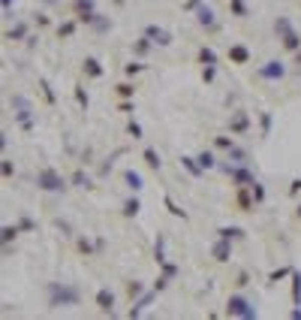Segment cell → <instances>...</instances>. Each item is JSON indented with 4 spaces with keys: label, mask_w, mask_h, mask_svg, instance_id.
<instances>
[{
    "label": "cell",
    "mask_w": 301,
    "mask_h": 320,
    "mask_svg": "<svg viewBox=\"0 0 301 320\" xmlns=\"http://www.w3.org/2000/svg\"><path fill=\"white\" fill-rule=\"evenodd\" d=\"M250 127H253V118H250L247 109L229 112V133L232 136H244V133H250Z\"/></svg>",
    "instance_id": "cell-7"
},
{
    "label": "cell",
    "mask_w": 301,
    "mask_h": 320,
    "mask_svg": "<svg viewBox=\"0 0 301 320\" xmlns=\"http://www.w3.org/2000/svg\"><path fill=\"white\" fill-rule=\"evenodd\" d=\"M289 317H292V320H301V305H298V308H292V311H289Z\"/></svg>",
    "instance_id": "cell-62"
},
{
    "label": "cell",
    "mask_w": 301,
    "mask_h": 320,
    "mask_svg": "<svg viewBox=\"0 0 301 320\" xmlns=\"http://www.w3.org/2000/svg\"><path fill=\"white\" fill-rule=\"evenodd\" d=\"M0 3H3V12L6 15H12V3H15V0H0Z\"/></svg>",
    "instance_id": "cell-60"
},
{
    "label": "cell",
    "mask_w": 301,
    "mask_h": 320,
    "mask_svg": "<svg viewBox=\"0 0 301 320\" xmlns=\"http://www.w3.org/2000/svg\"><path fill=\"white\" fill-rule=\"evenodd\" d=\"M69 187H85V190H90V187H93V178H90L88 172L79 166V169H75L72 176H69Z\"/></svg>",
    "instance_id": "cell-23"
},
{
    "label": "cell",
    "mask_w": 301,
    "mask_h": 320,
    "mask_svg": "<svg viewBox=\"0 0 301 320\" xmlns=\"http://www.w3.org/2000/svg\"><path fill=\"white\" fill-rule=\"evenodd\" d=\"M271 124H274V115L271 112H259V136L262 139L271 136Z\"/></svg>",
    "instance_id": "cell-34"
},
{
    "label": "cell",
    "mask_w": 301,
    "mask_h": 320,
    "mask_svg": "<svg viewBox=\"0 0 301 320\" xmlns=\"http://www.w3.org/2000/svg\"><path fill=\"white\" fill-rule=\"evenodd\" d=\"M115 94L120 97V100H133V97H136V85L133 82H118L115 85Z\"/></svg>",
    "instance_id": "cell-35"
},
{
    "label": "cell",
    "mask_w": 301,
    "mask_h": 320,
    "mask_svg": "<svg viewBox=\"0 0 301 320\" xmlns=\"http://www.w3.org/2000/svg\"><path fill=\"white\" fill-rule=\"evenodd\" d=\"M169 284H172V278H166V275L160 272V275H157V281H154V290H157V293H163Z\"/></svg>",
    "instance_id": "cell-54"
},
{
    "label": "cell",
    "mask_w": 301,
    "mask_h": 320,
    "mask_svg": "<svg viewBox=\"0 0 301 320\" xmlns=\"http://www.w3.org/2000/svg\"><path fill=\"white\" fill-rule=\"evenodd\" d=\"M120 176H123V184H127L133 193H142V187H145V181H142V172H136V169H123Z\"/></svg>",
    "instance_id": "cell-21"
},
{
    "label": "cell",
    "mask_w": 301,
    "mask_h": 320,
    "mask_svg": "<svg viewBox=\"0 0 301 320\" xmlns=\"http://www.w3.org/2000/svg\"><path fill=\"white\" fill-rule=\"evenodd\" d=\"M280 45L286 48L289 55H295V52H301V36H298L295 31H289L286 36H280Z\"/></svg>",
    "instance_id": "cell-32"
},
{
    "label": "cell",
    "mask_w": 301,
    "mask_h": 320,
    "mask_svg": "<svg viewBox=\"0 0 301 320\" xmlns=\"http://www.w3.org/2000/svg\"><path fill=\"white\" fill-rule=\"evenodd\" d=\"M196 157H199V163L205 166V172H208V169H217V166H220V160L214 157V151H205V148H202V151H199Z\"/></svg>",
    "instance_id": "cell-40"
},
{
    "label": "cell",
    "mask_w": 301,
    "mask_h": 320,
    "mask_svg": "<svg viewBox=\"0 0 301 320\" xmlns=\"http://www.w3.org/2000/svg\"><path fill=\"white\" fill-rule=\"evenodd\" d=\"M223 314H226V317H238V320H256V317H259L256 305L250 302V299L244 296V293H232V296L226 299Z\"/></svg>",
    "instance_id": "cell-4"
},
{
    "label": "cell",
    "mask_w": 301,
    "mask_h": 320,
    "mask_svg": "<svg viewBox=\"0 0 301 320\" xmlns=\"http://www.w3.org/2000/svg\"><path fill=\"white\" fill-rule=\"evenodd\" d=\"M289 31H295V28H292V21H289L286 15H277V21H274V34H277V39L286 36Z\"/></svg>",
    "instance_id": "cell-39"
},
{
    "label": "cell",
    "mask_w": 301,
    "mask_h": 320,
    "mask_svg": "<svg viewBox=\"0 0 301 320\" xmlns=\"http://www.w3.org/2000/svg\"><path fill=\"white\" fill-rule=\"evenodd\" d=\"M55 227H58V230H63V236H75V233L69 230V224H66L63 217H58V220H55Z\"/></svg>",
    "instance_id": "cell-57"
},
{
    "label": "cell",
    "mask_w": 301,
    "mask_h": 320,
    "mask_svg": "<svg viewBox=\"0 0 301 320\" xmlns=\"http://www.w3.org/2000/svg\"><path fill=\"white\" fill-rule=\"evenodd\" d=\"M142 160H145V166H148L150 172H160V169H163V160H160V151H157V148H150V145H148V148L142 151Z\"/></svg>",
    "instance_id": "cell-22"
},
{
    "label": "cell",
    "mask_w": 301,
    "mask_h": 320,
    "mask_svg": "<svg viewBox=\"0 0 301 320\" xmlns=\"http://www.w3.org/2000/svg\"><path fill=\"white\" fill-rule=\"evenodd\" d=\"M90 28H93L96 34H106V31H112V21H109L106 15H99V12H96V18L90 21Z\"/></svg>",
    "instance_id": "cell-45"
},
{
    "label": "cell",
    "mask_w": 301,
    "mask_h": 320,
    "mask_svg": "<svg viewBox=\"0 0 301 320\" xmlns=\"http://www.w3.org/2000/svg\"><path fill=\"white\" fill-rule=\"evenodd\" d=\"M72 12L82 24H90L96 18V0H72Z\"/></svg>",
    "instance_id": "cell-10"
},
{
    "label": "cell",
    "mask_w": 301,
    "mask_h": 320,
    "mask_svg": "<svg viewBox=\"0 0 301 320\" xmlns=\"http://www.w3.org/2000/svg\"><path fill=\"white\" fill-rule=\"evenodd\" d=\"M9 106H12V118L24 136H33L36 130V112H33V103L28 100L24 94H12L9 97Z\"/></svg>",
    "instance_id": "cell-2"
},
{
    "label": "cell",
    "mask_w": 301,
    "mask_h": 320,
    "mask_svg": "<svg viewBox=\"0 0 301 320\" xmlns=\"http://www.w3.org/2000/svg\"><path fill=\"white\" fill-rule=\"evenodd\" d=\"M72 97H75V103H79V109H82V112H88V109H90V97H88V91H85V85H82V82H75V85H72Z\"/></svg>",
    "instance_id": "cell-28"
},
{
    "label": "cell",
    "mask_w": 301,
    "mask_h": 320,
    "mask_svg": "<svg viewBox=\"0 0 301 320\" xmlns=\"http://www.w3.org/2000/svg\"><path fill=\"white\" fill-rule=\"evenodd\" d=\"M150 48H154V39L142 34V36L133 42V55H136V58H148V55H150Z\"/></svg>",
    "instance_id": "cell-25"
},
{
    "label": "cell",
    "mask_w": 301,
    "mask_h": 320,
    "mask_svg": "<svg viewBox=\"0 0 301 320\" xmlns=\"http://www.w3.org/2000/svg\"><path fill=\"white\" fill-rule=\"evenodd\" d=\"M79 18H66V21H60L58 28H55V34H58V39H72L75 36V31H79Z\"/></svg>",
    "instance_id": "cell-19"
},
{
    "label": "cell",
    "mask_w": 301,
    "mask_h": 320,
    "mask_svg": "<svg viewBox=\"0 0 301 320\" xmlns=\"http://www.w3.org/2000/svg\"><path fill=\"white\" fill-rule=\"evenodd\" d=\"M45 302L48 308H75L82 302V290L69 281H48L45 284Z\"/></svg>",
    "instance_id": "cell-1"
},
{
    "label": "cell",
    "mask_w": 301,
    "mask_h": 320,
    "mask_svg": "<svg viewBox=\"0 0 301 320\" xmlns=\"http://www.w3.org/2000/svg\"><path fill=\"white\" fill-rule=\"evenodd\" d=\"M199 6H202V0H187V3H184V9H187V12H196Z\"/></svg>",
    "instance_id": "cell-58"
},
{
    "label": "cell",
    "mask_w": 301,
    "mask_h": 320,
    "mask_svg": "<svg viewBox=\"0 0 301 320\" xmlns=\"http://www.w3.org/2000/svg\"><path fill=\"white\" fill-rule=\"evenodd\" d=\"M217 169H220L235 187H253V181H259L256 172L250 169V163H232V160H226V163H220Z\"/></svg>",
    "instance_id": "cell-3"
},
{
    "label": "cell",
    "mask_w": 301,
    "mask_h": 320,
    "mask_svg": "<svg viewBox=\"0 0 301 320\" xmlns=\"http://www.w3.org/2000/svg\"><path fill=\"white\" fill-rule=\"evenodd\" d=\"M211 257H214L217 263H229V260H232V242H229V239H217V242L211 245Z\"/></svg>",
    "instance_id": "cell-17"
},
{
    "label": "cell",
    "mask_w": 301,
    "mask_h": 320,
    "mask_svg": "<svg viewBox=\"0 0 301 320\" xmlns=\"http://www.w3.org/2000/svg\"><path fill=\"white\" fill-rule=\"evenodd\" d=\"M154 299H157V290H154V287H150V290H145L139 299H133V302H130V311H127V317H130V320L142 317V314L150 308V302H154Z\"/></svg>",
    "instance_id": "cell-9"
},
{
    "label": "cell",
    "mask_w": 301,
    "mask_h": 320,
    "mask_svg": "<svg viewBox=\"0 0 301 320\" xmlns=\"http://www.w3.org/2000/svg\"><path fill=\"white\" fill-rule=\"evenodd\" d=\"M196 61L202 64V67H208V64H220V55L214 52L211 45H202V48H199V52H196Z\"/></svg>",
    "instance_id": "cell-30"
},
{
    "label": "cell",
    "mask_w": 301,
    "mask_h": 320,
    "mask_svg": "<svg viewBox=\"0 0 301 320\" xmlns=\"http://www.w3.org/2000/svg\"><path fill=\"white\" fill-rule=\"evenodd\" d=\"M75 248H79V254H85V257H99V254H96V239L75 236Z\"/></svg>",
    "instance_id": "cell-24"
},
{
    "label": "cell",
    "mask_w": 301,
    "mask_h": 320,
    "mask_svg": "<svg viewBox=\"0 0 301 320\" xmlns=\"http://www.w3.org/2000/svg\"><path fill=\"white\" fill-rule=\"evenodd\" d=\"M196 21H199V28H202L205 34H217V31H220V21H217L214 9H211L208 3H202V6L196 9Z\"/></svg>",
    "instance_id": "cell-8"
},
{
    "label": "cell",
    "mask_w": 301,
    "mask_h": 320,
    "mask_svg": "<svg viewBox=\"0 0 301 320\" xmlns=\"http://www.w3.org/2000/svg\"><path fill=\"white\" fill-rule=\"evenodd\" d=\"M229 12H232L235 18H247V15H250V9H247L244 0H229Z\"/></svg>",
    "instance_id": "cell-42"
},
{
    "label": "cell",
    "mask_w": 301,
    "mask_h": 320,
    "mask_svg": "<svg viewBox=\"0 0 301 320\" xmlns=\"http://www.w3.org/2000/svg\"><path fill=\"white\" fill-rule=\"evenodd\" d=\"M127 136H130V139H145V130H142V124H139L133 115H130V121H127Z\"/></svg>",
    "instance_id": "cell-43"
},
{
    "label": "cell",
    "mask_w": 301,
    "mask_h": 320,
    "mask_svg": "<svg viewBox=\"0 0 301 320\" xmlns=\"http://www.w3.org/2000/svg\"><path fill=\"white\" fill-rule=\"evenodd\" d=\"M142 293H145V284H142V281H136V278H133V281H127V299H130V302H133V299H139Z\"/></svg>",
    "instance_id": "cell-41"
},
{
    "label": "cell",
    "mask_w": 301,
    "mask_h": 320,
    "mask_svg": "<svg viewBox=\"0 0 301 320\" xmlns=\"http://www.w3.org/2000/svg\"><path fill=\"white\" fill-rule=\"evenodd\" d=\"M82 76H85V79H90V82H96V79H103V76H106V67L99 64V58H93V55H90V58H85V61H82Z\"/></svg>",
    "instance_id": "cell-13"
},
{
    "label": "cell",
    "mask_w": 301,
    "mask_h": 320,
    "mask_svg": "<svg viewBox=\"0 0 301 320\" xmlns=\"http://www.w3.org/2000/svg\"><path fill=\"white\" fill-rule=\"evenodd\" d=\"M36 187H39L42 193H63V190L69 187V178H63L55 166H42V169L36 172Z\"/></svg>",
    "instance_id": "cell-5"
},
{
    "label": "cell",
    "mask_w": 301,
    "mask_h": 320,
    "mask_svg": "<svg viewBox=\"0 0 301 320\" xmlns=\"http://www.w3.org/2000/svg\"><path fill=\"white\" fill-rule=\"evenodd\" d=\"M3 39H9V42H21V39H30V28H28V21H15L12 28H6Z\"/></svg>",
    "instance_id": "cell-18"
},
{
    "label": "cell",
    "mask_w": 301,
    "mask_h": 320,
    "mask_svg": "<svg viewBox=\"0 0 301 320\" xmlns=\"http://www.w3.org/2000/svg\"><path fill=\"white\" fill-rule=\"evenodd\" d=\"M217 79V64H208V67H202V82L205 85H211Z\"/></svg>",
    "instance_id": "cell-50"
},
{
    "label": "cell",
    "mask_w": 301,
    "mask_h": 320,
    "mask_svg": "<svg viewBox=\"0 0 301 320\" xmlns=\"http://www.w3.org/2000/svg\"><path fill=\"white\" fill-rule=\"evenodd\" d=\"M286 72H289V67H286L280 58H271V61L259 64L256 79H262V82H283V79H286Z\"/></svg>",
    "instance_id": "cell-6"
},
{
    "label": "cell",
    "mask_w": 301,
    "mask_h": 320,
    "mask_svg": "<svg viewBox=\"0 0 301 320\" xmlns=\"http://www.w3.org/2000/svg\"><path fill=\"white\" fill-rule=\"evenodd\" d=\"M118 154H120V151H115L112 157H106L103 163H99V172H96V176H99V178H106V176H109V172L115 169V157H118Z\"/></svg>",
    "instance_id": "cell-48"
},
{
    "label": "cell",
    "mask_w": 301,
    "mask_h": 320,
    "mask_svg": "<svg viewBox=\"0 0 301 320\" xmlns=\"http://www.w3.org/2000/svg\"><path fill=\"white\" fill-rule=\"evenodd\" d=\"M178 163H181V169L187 172V176H190V178H202V176H205V166H202V163H199V157H190V154H181V157H178Z\"/></svg>",
    "instance_id": "cell-16"
},
{
    "label": "cell",
    "mask_w": 301,
    "mask_h": 320,
    "mask_svg": "<svg viewBox=\"0 0 301 320\" xmlns=\"http://www.w3.org/2000/svg\"><path fill=\"white\" fill-rule=\"evenodd\" d=\"M214 148H217V151H223V154H229V151L235 148L232 133H229V136H214Z\"/></svg>",
    "instance_id": "cell-38"
},
{
    "label": "cell",
    "mask_w": 301,
    "mask_h": 320,
    "mask_svg": "<svg viewBox=\"0 0 301 320\" xmlns=\"http://www.w3.org/2000/svg\"><path fill=\"white\" fill-rule=\"evenodd\" d=\"M163 206H166V212H169L172 217H181V220H187V217H190V214H187L178 203H175V196H172V193H163Z\"/></svg>",
    "instance_id": "cell-26"
},
{
    "label": "cell",
    "mask_w": 301,
    "mask_h": 320,
    "mask_svg": "<svg viewBox=\"0 0 301 320\" xmlns=\"http://www.w3.org/2000/svg\"><path fill=\"white\" fill-rule=\"evenodd\" d=\"M298 193H301V178H292V181H289V196L295 200Z\"/></svg>",
    "instance_id": "cell-56"
},
{
    "label": "cell",
    "mask_w": 301,
    "mask_h": 320,
    "mask_svg": "<svg viewBox=\"0 0 301 320\" xmlns=\"http://www.w3.org/2000/svg\"><path fill=\"white\" fill-rule=\"evenodd\" d=\"M217 239L241 242V239H247V230H244V227H235V224H229V227H217Z\"/></svg>",
    "instance_id": "cell-20"
},
{
    "label": "cell",
    "mask_w": 301,
    "mask_h": 320,
    "mask_svg": "<svg viewBox=\"0 0 301 320\" xmlns=\"http://www.w3.org/2000/svg\"><path fill=\"white\" fill-rule=\"evenodd\" d=\"M93 302H96V308L103 311V314H115V293L109 287H99L93 293Z\"/></svg>",
    "instance_id": "cell-14"
},
{
    "label": "cell",
    "mask_w": 301,
    "mask_h": 320,
    "mask_svg": "<svg viewBox=\"0 0 301 320\" xmlns=\"http://www.w3.org/2000/svg\"><path fill=\"white\" fill-rule=\"evenodd\" d=\"M235 209L238 212H253L256 200H253V190L250 187H235Z\"/></svg>",
    "instance_id": "cell-15"
},
{
    "label": "cell",
    "mask_w": 301,
    "mask_h": 320,
    "mask_svg": "<svg viewBox=\"0 0 301 320\" xmlns=\"http://www.w3.org/2000/svg\"><path fill=\"white\" fill-rule=\"evenodd\" d=\"M292 272H295V266H280V269H274V272H268V287H274V284H280L283 278H292Z\"/></svg>",
    "instance_id": "cell-29"
},
{
    "label": "cell",
    "mask_w": 301,
    "mask_h": 320,
    "mask_svg": "<svg viewBox=\"0 0 301 320\" xmlns=\"http://www.w3.org/2000/svg\"><path fill=\"white\" fill-rule=\"evenodd\" d=\"M139 212H142V200H139V193H133L127 203H123V209H120V214L123 217H139Z\"/></svg>",
    "instance_id": "cell-31"
},
{
    "label": "cell",
    "mask_w": 301,
    "mask_h": 320,
    "mask_svg": "<svg viewBox=\"0 0 301 320\" xmlns=\"http://www.w3.org/2000/svg\"><path fill=\"white\" fill-rule=\"evenodd\" d=\"M18 227H21V233H33V230H36V220H33L30 214H21V217H18Z\"/></svg>",
    "instance_id": "cell-49"
},
{
    "label": "cell",
    "mask_w": 301,
    "mask_h": 320,
    "mask_svg": "<svg viewBox=\"0 0 301 320\" xmlns=\"http://www.w3.org/2000/svg\"><path fill=\"white\" fill-rule=\"evenodd\" d=\"M292 305H301V272H292Z\"/></svg>",
    "instance_id": "cell-44"
},
{
    "label": "cell",
    "mask_w": 301,
    "mask_h": 320,
    "mask_svg": "<svg viewBox=\"0 0 301 320\" xmlns=\"http://www.w3.org/2000/svg\"><path fill=\"white\" fill-rule=\"evenodd\" d=\"M247 284H250V272H247V269H241L238 278H235V287H238V290H244Z\"/></svg>",
    "instance_id": "cell-53"
},
{
    "label": "cell",
    "mask_w": 301,
    "mask_h": 320,
    "mask_svg": "<svg viewBox=\"0 0 301 320\" xmlns=\"http://www.w3.org/2000/svg\"><path fill=\"white\" fill-rule=\"evenodd\" d=\"M103 251H106V239L96 236V254H103Z\"/></svg>",
    "instance_id": "cell-59"
},
{
    "label": "cell",
    "mask_w": 301,
    "mask_h": 320,
    "mask_svg": "<svg viewBox=\"0 0 301 320\" xmlns=\"http://www.w3.org/2000/svg\"><path fill=\"white\" fill-rule=\"evenodd\" d=\"M18 233H21L18 224H3V230H0V239H3V245H12V242L18 239Z\"/></svg>",
    "instance_id": "cell-37"
},
{
    "label": "cell",
    "mask_w": 301,
    "mask_h": 320,
    "mask_svg": "<svg viewBox=\"0 0 301 320\" xmlns=\"http://www.w3.org/2000/svg\"><path fill=\"white\" fill-rule=\"evenodd\" d=\"M226 160H232V163H250V154H247L244 148H238V145H235V148H232L229 154H226Z\"/></svg>",
    "instance_id": "cell-47"
},
{
    "label": "cell",
    "mask_w": 301,
    "mask_h": 320,
    "mask_svg": "<svg viewBox=\"0 0 301 320\" xmlns=\"http://www.w3.org/2000/svg\"><path fill=\"white\" fill-rule=\"evenodd\" d=\"M295 217H301V203H298V206H295Z\"/></svg>",
    "instance_id": "cell-63"
},
{
    "label": "cell",
    "mask_w": 301,
    "mask_h": 320,
    "mask_svg": "<svg viewBox=\"0 0 301 320\" xmlns=\"http://www.w3.org/2000/svg\"><path fill=\"white\" fill-rule=\"evenodd\" d=\"M0 176H3V181H9L15 176V163L12 160H3V163H0Z\"/></svg>",
    "instance_id": "cell-52"
},
{
    "label": "cell",
    "mask_w": 301,
    "mask_h": 320,
    "mask_svg": "<svg viewBox=\"0 0 301 320\" xmlns=\"http://www.w3.org/2000/svg\"><path fill=\"white\" fill-rule=\"evenodd\" d=\"M166 260H169V257H166V236L160 233L157 242H154V263L160 266V263H166Z\"/></svg>",
    "instance_id": "cell-36"
},
{
    "label": "cell",
    "mask_w": 301,
    "mask_h": 320,
    "mask_svg": "<svg viewBox=\"0 0 301 320\" xmlns=\"http://www.w3.org/2000/svg\"><path fill=\"white\" fill-rule=\"evenodd\" d=\"M160 272H163L166 278L175 281V278H178V272H181V266H178V263H172V260H166V263H160Z\"/></svg>",
    "instance_id": "cell-46"
},
{
    "label": "cell",
    "mask_w": 301,
    "mask_h": 320,
    "mask_svg": "<svg viewBox=\"0 0 301 320\" xmlns=\"http://www.w3.org/2000/svg\"><path fill=\"white\" fill-rule=\"evenodd\" d=\"M36 24H39V28H48L52 21H48V15H36Z\"/></svg>",
    "instance_id": "cell-61"
},
{
    "label": "cell",
    "mask_w": 301,
    "mask_h": 320,
    "mask_svg": "<svg viewBox=\"0 0 301 320\" xmlns=\"http://www.w3.org/2000/svg\"><path fill=\"white\" fill-rule=\"evenodd\" d=\"M39 94H42V100H45V106H58V97H55V88H52V82H48L45 76H39Z\"/></svg>",
    "instance_id": "cell-27"
},
{
    "label": "cell",
    "mask_w": 301,
    "mask_h": 320,
    "mask_svg": "<svg viewBox=\"0 0 301 320\" xmlns=\"http://www.w3.org/2000/svg\"><path fill=\"white\" fill-rule=\"evenodd\" d=\"M145 36H150V39H154V45H160V48H169V45L175 42V36H172L166 28H160V24H148V28H145Z\"/></svg>",
    "instance_id": "cell-12"
},
{
    "label": "cell",
    "mask_w": 301,
    "mask_h": 320,
    "mask_svg": "<svg viewBox=\"0 0 301 320\" xmlns=\"http://www.w3.org/2000/svg\"><path fill=\"white\" fill-rule=\"evenodd\" d=\"M226 58H229V64H235V67H244V64H250L253 52H250L244 42H232V45H229V52H226Z\"/></svg>",
    "instance_id": "cell-11"
},
{
    "label": "cell",
    "mask_w": 301,
    "mask_h": 320,
    "mask_svg": "<svg viewBox=\"0 0 301 320\" xmlns=\"http://www.w3.org/2000/svg\"><path fill=\"white\" fill-rule=\"evenodd\" d=\"M118 112L133 115V112H136V103H133V100H120V103H118Z\"/></svg>",
    "instance_id": "cell-55"
},
{
    "label": "cell",
    "mask_w": 301,
    "mask_h": 320,
    "mask_svg": "<svg viewBox=\"0 0 301 320\" xmlns=\"http://www.w3.org/2000/svg\"><path fill=\"white\" fill-rule=\"evenodd\" d=\"M250 190H253L256 206H262V203H265V184H262V181H253V187H250Z\"/></svg>",
    "instance_id": "cell-51"
},
{
    "label": "cell",
    "mask_w": 301,
    "mask_h": 320,
    "mask_svg": "<svg viewBox=\"0 0 301 320\" xmlns=\"http://www.w3.org/2000/svg\"><path fill=\"white\" fill-rule=\"evenodd\" d=\"M148 70V64H142V58H136V61H130V64H123V76L127 79H136L139 72H145Z\"/></svg>",
    "instance_id": "cell-33"
}]
</instances>
